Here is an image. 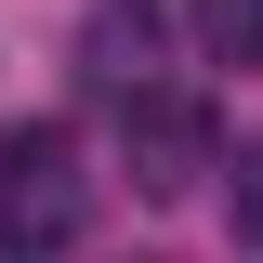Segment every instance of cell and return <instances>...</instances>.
<instances>
[{
    "mask_svg": "<svg viewBox=\"0 0 263 263\" xmlns=\"http://www.w3.org/2000/svg\"><path fill=\"white\" fill-rule=\"evenodd\" d=\"M92 224V158L66 119H13L0 132V263H53Z\"/></svg>",
    "mask_w": 263,
    "mask_h": 263,
    "instance_id": "6da1fadb",
    "label": "cell"
},
{
    "mask_svg": "<svg viewBox=\"0 0 263 263\" xmlns=\"http://www.w3.org/2000/svg\"><path fill=\"white\" fill-rule=\"evenodd\" d=\"M119 171L145 197H197V171H224V132H211V105L197 92H119Z\"/></svg>",
    "mask_w": 263,
    "mask_h": 263,
    "instance_id": "7a4b0ae2",
    "label": "cell"
},
{
    "mask_svg": "<svg viewBox=\"0 0 263 263\" xmlns=\"http://www.w3.org/2000/svg\"><path fill=\"white\" fill-rule=\"evenodd\" d=\"M145 53H158V13H145V0H92V27H79V66H92L105 92H145Z\"/></svg>",
    "mask_w": 263,
    "mask_h": 263,
    "instance_id": "3957f363",
    "label": "cell"
},
{
    "mask_svg": "<svg viewBox=\"0 0 263 263\" xmlns=\"http://www.w3.org/2000/svg\"><path fill=\"white\" fill-rule=\"evenodd\" d=\"M197 53L211 66H263V0H197Z\"/></svg>",
    "mask_w": 263,
    "mask_h": 263,
    "instance_id": "277c9868",
    "label": "cell"
},
{
    "mask_svg": "<svg viewBox=\"0 0 263 263\" xmlns=\"http://www.w3.org/2000/svg\"><path fill=\"white\" fill-rule=\"evenodd\" d=\"M237 250H263V145H237Z\"/></svg>",
    "mask_w": 263,
    "mask_h": 263,
    "instance_id": "5b68a950",
    "label": "cell"
}]
</instances>
